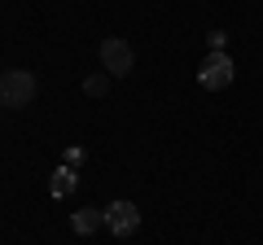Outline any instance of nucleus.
Wrapping results in <instances>:
<instances>
[{
	"label": "nucleus",
	"instance_id": "6",
	"mask_svg": "<svg viewBox=\"0 0 263 245\" xmlns=\"http://www.w3.org/2000/svg\"><path fill=\"white\" fill-rule=\"evenodd\" d=\"M70 189H75V171H70V167H57L53 179H48V193H53V197H66Z\"/></svg>",
	"mask_w": 263,
	"mask_h": 245
},
{
	"label": "nucleus",
	"instance_id": "1",
	"mask_svg": "<svg viewBox=\"0 0 263 245\" xmlns=\"http://www.w3.org/2000/svg\"><path fill=\"white\" fill-rule=\"evenodd\" d=\"M35 92H40V84L31 70H0V105L22 110V105L35 101Z\"/></svg>",
	"mask_w": 263,
	"mask_h": 245
},
{
	"label": "nucleus",
	"instance_id": "8",
	"mask_svg": "<svg viewBox=\"0 0 263 245\" xmlns=\"http://www.w3.org/2000/svg\"><path fill=\"white\" fill-rule=\"evenodd\" d=\"M224 31H211V35H206V44H211V53H224Z\"/></svg>",
	"mask_w": 263,
	"mask_h": 245
},
{
	"label": "nucleus",
	"instance_id": "3",
	"mask_svg": "<svg viewBox=\"0 0 263 245\" xmlns=\"http://www.w3.org/2000/svg\"><path fill=\"white\" fill-rule=\"evenodd\" d=\"M233 75H237V66H233V57H228V53H206V62L197 66V84L206 88V92L228 88V84H233Z\"/></svg>",
	"mask_w": 263,
	"mask_h": 245
},
{
	"label": "nucleus",
	"instance_id": "5",
	"mask_svg": "<svg viewBox=\"0 0 263 245\" xmlns=\"http://www.w3.org/2000/svg\"><path fill=\"white\" fill-rule=\"evenodd\" d=\"M70 228H75L79 236H92V232H101V228H105V210H92V206L75 210V215H70Z\"/></svg>",
	"mask_w": 263,
	"mask_h": 245
},
{
	"label": "nucleus",
	"instance_id": "9",
	"mask_svg": "<svg viewBox=\"0 0 263 245\" xmlns=\"http://www.w3.org/2000/svg\"><path fill=\"white\" fill-rule=\"evenodd\" d=\"M84 158H88L84 149H66V167H84Z\"/></svg>",
	"mask_w": 263,
	"mask_h": 245
},
{
	"label": "nucleus",
	"instance_id": "2",
	"mask_svg": "<svg viewBox=\"0 0 263 245\" xmlns=\"http://www.w3.org/2000/svg\"><path fill=\"white\" fill-rule=\"evenodd\" d=\"M101 66H105V75H110V79L132 75V66H136L132 44H127V39H119V35H105L101 39Z\"/></svg>",
	"mask_w": 263,
	"mask_h": 245
},
{
	"label": "nucleus",
	"instance_id": "4",
	"mask_svg": "<svg viewBox=\"0 0 263 245\" xmlns=\"http://www.w3.org/2000/svg\"><path fill=\"white\" fill-rule=\"evenodd\" d=\"M105 228H110L114 236H132L136 228H141L136 201H110V206H105Z\"/></svg>",
	"mask_w": 263,
	"mask_h": 245
},
{
	"label": "nucleus",
	"instance_id": "7",
	"mask_svg": "<svg viewBox=\"0 0 263 245\" xmlns=\"http://www.w3.org/2000/svg\"><path fill=\"white\" fill-rule=\"evenodd\" d=\"M105 88H110V75H105V70L84 79V92H88V96H105Z\"/></svg>",
	"mask_w": 263,
	"mask_h": 245
}]
</instances>
